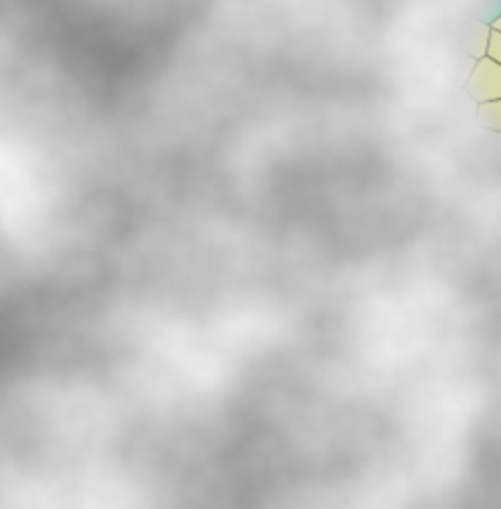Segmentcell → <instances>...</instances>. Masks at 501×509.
Returning <instances> with one entry per match:
<instances>
[{
  "label": "cell",
  "instance_id": "3957f363",
  "mask_svg": "<svg viewBox=\"0 0 501 509\" xmlns=\"http://www.w3.org/2000/svg\"><path fill=\"white\" fill-rule=\"evenodd\" d=\"M487 58H492L494 61L501 63V32H499V30H496V32L492 33V40H489Z\"/></svg>",
  "mask_w": 501,
  "mask_h": 509
},
{
  "label": "cell",
  "instance_id": "7a4b0ae2",
  "mask_svg": "<svg viewBox=\"0 0 501 509\" xmlns=\"http://www.w3.org/2000/svg\"><path fill=\"white\" fill-rule=\"evenodd\" d=\"M480 122L487 130L501 133V98L482 102L480 106Z\"/></svg>",
  "mask_w": 501,
  "mask_h": 509
},
{
  "label": "cell",
  "instance_id": "277c9868",
  "mask_svg": "<svg viewBox=\"0 0 501 509\" xmlns=\"http://www.w3.org/2000/svg\"><path fill=\"white\" fill-rule=\"evenodd\" d=\"M497 30H499V32H501V28H497Z\"/></svg>",
  "mask_w": 501,
  "mask_h": 509
},
{
  "label": "cell",
  "instance_id": "6da1fadb",
  "mask_svg": "<svg viewBox=\"0 0 501 509\" xmlns=\"http://www.w3.org/2000/svg\"><path fill=\"white\" fill-rule=\"evenodd\" d=\"M472 95L480 102L499 100L501 98V63L492 58L484 59L472 77L470 83Z\"/></svg>",
  "mask_w": 501,
  "mask_h": 509
}]
</instances>
